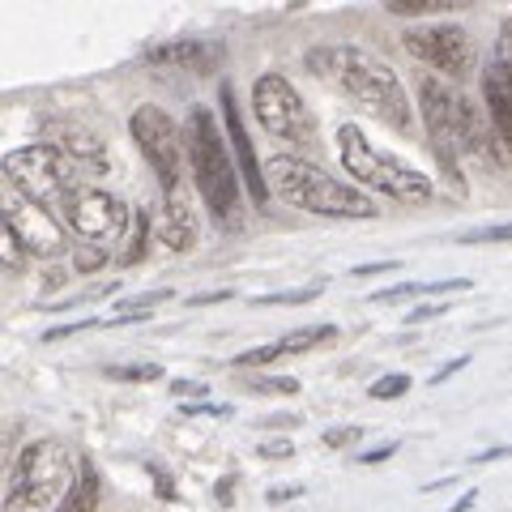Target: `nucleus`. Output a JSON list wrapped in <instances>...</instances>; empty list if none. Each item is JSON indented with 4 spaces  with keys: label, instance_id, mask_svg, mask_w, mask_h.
Listing matches in <instances>:
<instances>
[{
    "label": "nucleus",
    "instance_id": "13",
    "mask_svg": "<svg viewBox=\"0 0 512 512\" xmlns=\"http://www.w3.org/2000/svg\"><path fill=\"white\" fill-rule=\"evenodd\" d=\"M43 146H52L56 154H64L82 171H103L107 167V150H103L99 133H90V128L73 124V120H47L43 124Z\"/></svg>",
    "mask_w": 512,
    "mask_h": 512
},
{
    "label": "nucleus",
    "instance_id": "1",
    "mask_svg": "<svg viewBox=\"0 0 512 512\" xmlns=\"http://www.w3.org/2000/svg\"><path fill=\"white\" fill-rule=\"evenodd\" d=\"M308 69L320 82L338 86L346 99H355L363 111L380 116L393 133H410L414 128L410 90L389 60L363 52V47H350V43H325V47H312L308 52Z\"/></svg>",
    "mask_w": 512,
    "mask_h": 512
},
{
    "label": "nucleus",
    "instance_id": "3",
    "mask_svg": "<svg viewBox=\"0 0 512 512\" xmlns=\"http://www.w3.org/2000/svg\"><path fill=\"white\" fill-rule=\"evenodd\" d=\"M261 175H265V188L278 192V197L286 205H295V210H308L320 218H355V222L380 214L372 192L338 180V175H329L325 167L308 163V158L278 154V158H269Z\"/></svg>",
    "mask_w": 512,
    "mask_h": 512
},
{
    "label": "nucleus",
    "instance_id": "28",
    "mask_svg": "<svg viewBox=\"0 0 512 512\" xmlns=\"http://www.w3.org/2000/svg\"><path fill=\"white\" fill-rule=\"evenodd\" d=\"M22 261H26V252H22L18 244H13V235L5 231V222H0V265L18 274V269H22Z\"/></svg>",
    "mask_w": 512,
    "mask_h": 512
},
{
    "label": "nucleus",
    "instance_id": "8",
    "mask_svg": "<svg viewBox=\"0 0 512 512\" xmlns=\"http://www.w3.org/2000/svg\"><path fill=\"white\" fill-rule=\"evenodd\" d=\"M252 116L261 120V128H265L269 137L295 141V146L312 141V133H316V120L308 116V107H303L299 90L286 82L282 73H261L252 82Z\"/></svg>",
    "mask_w": 512,
    "mask_h": 512
},
{
    "label": "nucleus",
    "instance_id": "34",
    "mask_svg": "<svg viewBox=\"0 0 512 512\" xmlns=\"http://www.w3.org/2000/svg\"><path fill=\"white\" fill-rule=\"evenodd\" d=\"M461 367H470V355H466V359H453L448 367H440V372H436V380H431V384H444V380H453V376L461 372Z\"/></svg>",
    "mask_w": 512,
    "mask_h": 512
},
{
    "label": "nucleus",
    "instance_id": "32",
    "mask_svg": "<svg viewBox=\"0 0 512 512\" xmlns=\"http://www.w3.org/2000/svg\"><path fill=\"white\" fill-rule=\"evenodd\" d=\"M359 436H363L359 427H333V431H325V444L329 448H350V444H359Z\"/></svg>",
    "mask_w": 512,
    "mask_h": 512
},
{
    "label": "nucleus",
    "instance_id": "15",
    "mask_svg": "<svg viewBox=\"0 0 512 512\" xmlns=\"http://www.w3.org/2000/svg\"><path fill=\"white\" fill-rule=\"evenodd\" d=\"M150 64H167V69H184V73H214L222 60L218 43L205 39H175V43H158L146 52Z\"/></svg>",
    "mask_w": 512,
    "mask_h": 512
},
{
    "label": "nucleus",
    "instance_id": "14",
    "mask_svg": "<svg viewBox=\"0 0 512 512\" xmlns=\"http://www.w3.org/2000/svg\"><path fill=\"white\" fill-rule=\"evenodd\" d=\"M222 116H227V133H231V150H235V158H239V175H244V184H248V192H252V201H256V205H265V201H269V188H265L261 167H256L252 141H248V133H244V120H239V107H235L231 86H222Z\"/></svg>",
    "mask_w": 512,
    "mask_h": 512
},
{
    "label": "nucleus",
    "instance_id": "2",
    "mask_svg": "<svg viewBox=\"0 0 512 512\" xmlns=\"http://www.w3.org/2000/svg\"><path fill=\"white\" fill-rule=\"evenodd\" d=\"M419 111L431 150H436V163L444 167L457 192H466V175H461V158L466 154H478L487 163H504L508 158L504 146L495 141L491 124H483V116H478V107L461 90L448 86L444 77H423L419 82Z\"/></svg>",
    "mask_w": 512,
    "mask_h": 512
},
{
    "label": "nucleus",
    "instance_id": "21",
    "mask_svg": "<svg viewBox=\"0 0 512 512\" xmlns=\"http://www.w3.org/2000/svg\"><path fill=\"white\" fill-rule=\"evenodd\" d=\"M94 504H99V474H94L90 461H82V474H77L69 500H64L56 512H94Z\"/></svg>",
    "mask_w": 512,
    "mask_h": 512
},
{
    "label": "nucleus",
    "instance_id": "9",
    "mask_svg": "<svg viewBox=\"0 0 512 512\" xmlns=\"http://www.w3.org/2000/svg\"><path fill=\"white\" fill-rule=\"evenodd\" d=\"M60 214H64V222H69V231L82 239V244H90V248H103V252H111V244L128 231V205L120 201V197H111V192H103V188H73L69 197L60 201Z\"/></svg>",
    "mask_w": 512,
    "mask_h": 512
},
{
    "label": "nucleus",
    "instance_id": "27",
    "mask_svg": "<svg viewBox=\"0 0 512 512\" xmlns=\"http://www.w3.org/2000/svg\"><path fill=\"white\" fill-rule=\"evenodd\" d=\"M107 256H111V252H103V248L77 244V252H73V269H77V274H94L99 265H107Z\"/></svg>",
    "mask_w": 512,
    "mask_h": 512
},
{
    "label": "nucleus",
    "instance_id": "31",
    "mask_svg": "<svg viewBox=\"0 0 512 512\" xmlns=\"http://www.w3.org/2000/svg\"><path fill=\"white\" fill-rule=\"evenodd\" d=\"M320 291H325V282H316V286H308V291H286V295H261L256 303H308V299H316Z\"/></svg>",
    "mask_w": 512,
    "mask_h": 512
},
{
    "label": "nucleus",
    "instance_id": "22",
    "mask_svg": "<svg viewBox=\"0 0 512 512\" xmlns=\"http://www.w3.org/2000/svg\"><path fill=\"white\" fill-rule=\"evenodd\" d=\"M397 18H423V13H448V9H461V0H389L384 5Z\"/></svg>",
    "mask_w": 512,
    "mask_h": 512
},
{
    "label": "nucleus",
    "instance_id": "18",
    "mask_svg": "<svg viewBox=\"0 0 512 512\" xmlns=\"http://www.w3.org/2000/svg\"><path fill=\"white\" fill-rule=\"evenodd\" d=\"M333 338H338V329H333V325L295 329V333H286V338L269 342V346H261V350H248V355H239L235 363H239V367H265V363H274V359H282V355H303V350L325 346V342H333Z\"/></svg>",
    "mask_w": 512,
    "mask_h": 512
},
{
    "label": "nucleus",
    "instance_id": "17",
    "mask_svg": "<svg viewBox=\"0 0 512 512\" xmlns=\"http://www.w3.org/2000/svg\"><path fill=\"white\" fill-rule=\"evenodd\" d=\"M150 231L158 235V244H167L171 252H192V244H197V214L188 210V201L180 192H167L158 218H150Z\"/></svg>",
    "mask_w": 512,
    "mask_h": 512
},
{
    "label": "nucleus",
    "instance_id": "16",
    "mask_svg": "<svg viewBox=\"0 0 512 512\" xmlns=\"http://www.w3.org/2000/svg\"><path fill=\"white\" fill-rule=\"evenodd\" d=\"M483 103H487V124L495 141L512 158V73H504L500 64H491L483 73Z\"/></svg>",
    "mask_w": 512,
    "mask_h": 512
},
{
    "label": "nucleus",
    "instance_id": "39",
    "mask_svg": "<svg viewBox=\"0 0 512 512\" xmlns=\"http://www.w3.org/2000/svg\"><path fill=\"white\" fill-rule=\"evenodd\" d=\"M474 500H478V491H466V495H461V500H457L453 508H444V512H466V508H470Z\"/></svg>",
    "mask_w": 512,
    "mask_h": 512
},
{
    "label": "nucleus",
    "instance_id": "19",
    "mask_svg": "<svg viewBox=\"0 0 512 512\" xmlns=\"http://www.w3.org/2000/svg\"><path fill=\"white\" fill-rule=\"evenodd\" d=\"M470 278H440V282H397L389 291H376L372 299L389 303V299H406V295H448V291H470Z\"/></svg>",
    "mask_w": 512,
    "mask_h": 512
},
{
    "label": "nucleus",
    "instance_id": "12",
    "mask_svg": "<svg viewBox=\"0 0 512 512\" xmlns=\"http://www.w3.org/2000/svg\"><path fill=\"white\" fill-rule=\"evenodd\" d=\"M406 52L419 56L423 64H431L444 77H466L474 69V39L466 26L457 22H427V26H410L406 35Z\"/></svg>",
    "mask_w": 512,
    "mask_h": 512
},
{
    "label": "nucleus",
    "instance_id": "24",
    "mask_svg": "<svg viewBox=\"0 0 512 512\" xmlns=\"http://www.w3.org/2000/svg\"><path fill=\"white\" fill-rule=\"evenodd\" d=\"M402 393H410V376L406 372H389V376H380L372 389H367V397H376V402H397Z\"/></svg>",
    "mask_w": 512,
    "mask_h": 512
},
{
    "label": "nucleus",
    "instance_id": "30",
    "mask_svg": "<svg viewBox=\"0 0 512 512\" xmlns=\"http://www.w3.org/2000/svg\"><path fill=\"white\" fill-rule=\"evenodd\" d=\"M495 64L504 73H512V18L500 22V39H495Z\"/></svg>",
    "mask_w": 512,
    "mask_h": 512
},
{
    "label": "nucleus",
    "instance_id": "4",
    "mask_svg": "<svg viewBox=\"0 0 512 512\" xmlns=\"http://www.w3.org/2000/svg\"><path fill=\"white\" fill-rule=\"evenodd\" d=\"M82 461L73 453V444H64L56 436L30 440L18 461L9 470V495L5 512H56L82 474Z\"/></svg>",
    "mask_w": 512,
    "mask_h": 512
},
{
    "label": "nucleus",
    "instance_id": "38",
    "mask_svg": "<svg viewBox=\"0 0 512 512\" xmlns=\"http://www.w3.org/2000/svg\"><path fill=\"white\" fill-rule=\"evenodd\" d=\"M440 312H448V308H436V303H427V308L410 312V320H414V325H419V320H431V316H440Z\"/></svg>",
    "mask_w": 512,
    "mask_h": 512
},
{
    "label": "nucleus",
    "instance_id": "37",
    "mask_svg": "<svg viewBox=\"0 0 512 512\" xmlns=\"http://www.w3.org/2000/svg\"><path fill=\"white\" fill-rule=\"evenodd\" d=\"M393 448H397V444H384V448H376V453H363L359 461H363V466H372V461H384V457H393Z\"/></svg>",
    "mask_w": 512,
    "mask_h": 512
},
{
    "label": "nucleus",
    "instance_id": "29",
    "mask_svg": "<svg viewBox=\"0 0 512 512\" xmlns=\"http://www.w3.org/2000/svg\"><path fill=\"white\" fill-rule=\"evenodd\" d=\"M466 244H512V222H500V227H483V231H470Z\"/></svg>",
    "mask_w": 512,
    "mask_h": 512
},
{
    "label": "nucleus",
    "instance_id": "35",
    "mask_svg": "<svg viewBox=\"0 0 512 512\" xmlns=\"http://www.w3.org/2000/svg\"><path fill=\"white\" fill-rule=\"evenodd\" d=\"M261 457H291V444H286V440H274V444H265V448H261Z\"/></svg>",
    "mask_w": 512,
    "mask_h": 512
},
{
    "label": "nucleus",
    "instance_id": "7",
    "mask_svg": "<svg viewBox=\"0 0 512 512\" xmlns=\"http://www.w3.org/2000/svg\"><path fill=\"white\" fill-rule=\"evenodd\" d=\"M0 171H5V184L13 192H22L26 201H35L43 205V210H60V201L69 197L73 188H82V167L69 163L64 154H56L52 146H22V150H13L5 154V163H0Z\"/></svg>",
    "mask_w": 512,
    "mask_h": 512
},
{
    "label": "nucleus",
    "instance_id": "23",
    "mask_svg": "<svg viewBox=\"0 0 512 512\" xmlns=\"http://www.w3.org/2000/svg\"><path fill=\"white\" fill-rule=\"evenodd\" d=\"M171 299V291L167 286H158V291H150V295H137V299H128L124 308H120V316L111 320V325H128V320H141V316H150V308H158V303H167Z\"/></svg>",
    "mask_w": 512,
    "mask_h": 512
},
{
    "label": "nucleus",
    "instance_id": "20",
    "mask_svg": "<svg viewBox=\"0 0 512 512\" xmlns=\"http://www.w3.org/2000/svg\"><path fill=\"white\" fill-rule=\"evenodd\" d=\"M150 248V214L146 210H133L128 214V231H124V248L116 252L120 265H137Z\"/></svg>",
    "mask_w": 512,
    "mask_h": 512
},
{
    "label": "nucleus",
    "instance_id": "36",
    "mask_svg": "<svg viewBox=\"0 0 512 512\" xmlns=\"http://www.w3.org/2000/svg\"><path fill=\"white\" fill-rule=\"evenodd\" d=\"M231 299V291H210V295H192V308H201V303H222Z\"/></svg>",
    "mask_w": 512,
    "mask_h": 512
},
{
    "label": "nucleus",
    "instance_id": "10",
    "mask_svg": "<svg viewBox=\"0 0 512 512\" xmlns=\"http://www.w3.org/2000/svg\"><path fill=\"white\" fill-rule=\"evenodd\" d=\"M128 128H133V141L137 150L146 154V163L154 167L158 184H163V192H180V163H184V137H180V124H175L163 107H137L133 120H128Z\"/></svg>",
    "mask_w": 512,
    "mask_h": 512
},
{
    "label": "nucleus",
    "instance_id": "6",
    "mask_svg": "<svg viewBox=\"0 0 512 512\" xmlns=\"http://www.w3.org/2000/svg\"><path fill=\"white\" fill-rule=\"evenodd\" d=\"M338 158L346 175H355V188H372V192H384V197L402 201V205H427L431 197H436V188H431V180L419 171L402 163L397 154L380 150L376 141H367V133L359 124H342L338 128Z\"/></svg>",
    "mask_w": 512,
    "mask_h": 512
},
{
    "label": "nucleus",
    "instance_id": "5",
    "mask_svg": "<svg viewBox=\"0 0 512 512\" xmlns=\"http://www.w3.org/2000/svg\"><path fill=\"white\" fill-rule=\"evenodd\" d=\"M180 137H184V154L192 163L197 192L205 197V210L231 227L239 218V171L231 163V150H227V141H222L214 116L205 107H192Z\"/></svg>",
    "mask_w": 512,
    "mask_h": 512
},
{
    "label": "nucleus",
    "instance_id": "25",
    "mask_svg": "<svg viewBox=\"0 0 512 512\" xmlns=\"http://www.w3.org/2000/svg\"><path fill=\"white\" fill-rule=\"evenodd\" d=\"M163 376V367L158 363H128V367H107V380H128V384H137V380H158Z\"/></svg>",
    "mask_w": 512,
    "mask_h": 512
},
{
    "label": "nucleus",
    "instance_id": "11",
    "mask_svg": "<svg viewBox=\"0 0 512 512\" xmlns=\"http://www.w3.org/2000/svg\"><path fill=\"white\" fill-rule=\"evenodd\" d=\"M0 222L13 235V244L30 256H60L64 252V227L52 210L26 201L22 192H13L9 184H0Z\"/></svg>",
    "mask_w": 512,
    "mask_h": 512
},
{
    "label": "nucleus",
    "instance_id": "26",
    "mask_svg": "<svg viewBox=\"0 0 512 512\" xmlns=\"http://www.w3.org/2000/svg\"><path fill=\"white\" fill-rule=\"evenodd\" d=\"M248 389L252 393H299V380L295 376H256V380H248Z\"/></svg>",
    "mask_w": 512,
    "mask_h": 512
},
{
    "label": "nucleus",
    "instance_id": "33",
    "mask_svg": "<svg viewBox=\"0 0 512 512\" xmlns=\"http://www.w3.org/2000/svg\"><path fill=\"white\" fill-rule=\"evenodd\" d=\"M393 269H402V261H380V265H359L355 274L359 278H372V274H393Z\"/></svg>",
    "mask_w": 512,
    "mask_h": 512
}]
</instances>
